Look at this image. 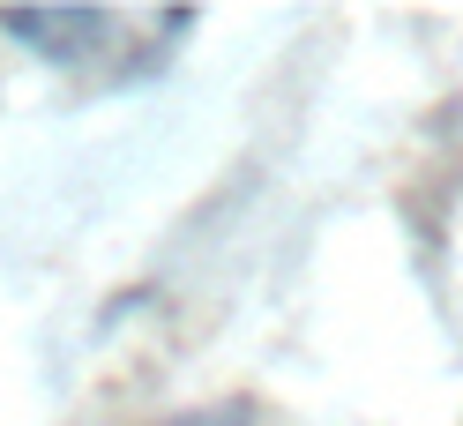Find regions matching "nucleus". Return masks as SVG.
Wrapping results in <instances>:
<instances>
[{"instance_id":"nucleus-2","label":"nucleus","mask_w":463,"mask_h":426,"mask_svg":"<svg viewBox=\"0 0 463 426\" xmlns=\"http://www.w3.org/2000/svg\"><path fill=\"white\" fill-rule=\"evenodd\" d=\"M165 426H262V412L247 396H224V404H194V412H172Z\"/></svg>"},{"instance_id":"nucleus-1","label":"nucleus","mask_w":463,"mask_h":426,"mask_svg":"<svg viewBox=\"0 0 463 426\" xmlns=\"http://www.w3.org/2000/svg\"><path fill=\"white\" fill-rule=\"evenodd\" d=\"M0 23L15 31L23 52H38L45 68H68V75H98L112 90V52H135V61H165L172 38H120V8H0Z\"/></svg>"}]
</instances>
